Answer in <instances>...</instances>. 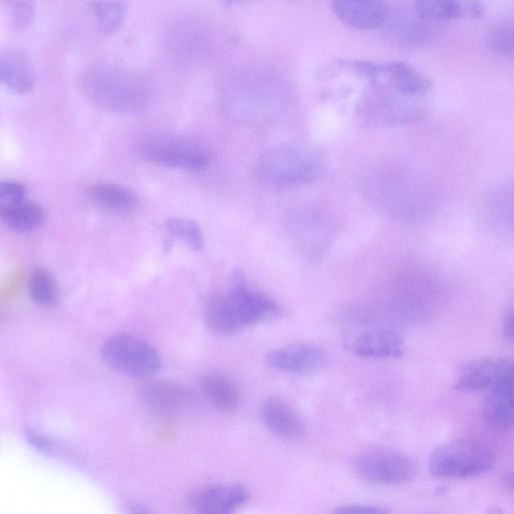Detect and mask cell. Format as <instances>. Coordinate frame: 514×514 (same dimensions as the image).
<instances>
[{"instance_id":"obj_1","label":"cell","mask_w":514,"mask_h":514,"mask_svg":"<svg viewBox=\"0 0 514 514\" xmlns=\"http://www.w3.org/2000/svg\"><path fill=\"white\" fill-rule=\"evenodd\" d=\"M82 88L93 103L114 112H139L151 98L149 85L140 74L114 64L88 68L82 77Z\"/></svg>"},{"instance_id":"obj_2","label":"cell","mask_w":514,"mask_h":514,"mask_svg":"<svg viewBox=\"0 0 514 514\" xmlns=\"http://www.w3.org/2000/svg\"><path fill=\"white\" fill-rule=\"evenodd\" d=\"M323 161L311 149L285 145L266 153L259 164L261 178L275 186L311 183L320 177Z\"/></svg>"},{"instance_id":"obj_3","label":"cell","mask_w":514,"mask_h":514,"mask_svg":"<svg viewBox=\"0 0 514 514\" xmlns=\"http://www.w3.org/2000/svg\"><path fill=\"white\" fill-rule=\"evenodd\" d=\"M139 151L148 162L170 168L201 170L212 161L207 145L187 137H152L141 144Z\"/></svg>"},{"instance_id":"obj_4","label":"cell","mask_w":514,"mask_h":514,"mask_svg":"<svg viewBox=\"0 0 514 514\" xmlns=\"http://www.w3.org/2000/svg\"><path fill=\"white\" fill-rule=\"evenodd\" d=\"M493 453L485 446L469 442H452L440 446L431 455L429 468L433 475L446 478H468L487 472L494 464Z\"/></svg>"},{"instance_id":"obj_5","label":"cell","mask_w":514,"mask_h":514,"mask_svg":"<svg viewBox=\"0 0 514 514\" xmlns=\"http://www.w3.org/2000/svg\"><path fill=\"white\" fill-rule=\"evenodd\" d=\"M106 363L132 378H149L161 368L158 352L145 341L130 335L110 338L102 349Z\"/></svg>"},{"instance_id":"obj_6","label":"cell","mask_w":514,"mask_h":514,"mask_svg":"<svg viewBox=\"0 0 514 514\" xmlns=\"http://www.w3.org/2000/svg\"><path fill=\"white\" fill-rule=\"evenodd\" d=\"M356 468L365 479L385 484L405 482L417 474L416 462L395 451L366 453L357 459Z\"/></svg>"},{"instance_id":"obj_7","label":"cell","mask_w":514,"mask_h":514,"mask_svg":"<svg viewBox=\"0 0 514 514\" xmlns=\"http://www.w3.org/2000/svg\"><path fill=\"white\" fill-rule=\"evenodd\" d=\"M233 290L227 295L233 314L241 328L271 321L281 316L282 309L271 298L245 288L243 276L233 278Z\"/></svg>"},{"instance_id":"obj_8","label":"cell","mask_w":514,"mask_h":514,"mask_svg":"<svg viewBox=\"0 0 514 514\" xmlns=\"http://www.w3.org/2000/svg\"><path fill=\"white\" fill-rule=\"evenodd\" d=\"M513 362L504 358H483L472 361L460 370L454 389L461 393L489 392L506 377Z\"/></svg>"},{"instance_id":"obj_9","label":"cell","mask_w":514,"mask_h":514,"mask_svg":"<svg viewBox=\"0 0 514 514\" xmlns=\"http://www.w3.org/2000/svg\"><path fill=\"white\" fill-rule=\"evenodd\" d=\"M386 77L391 88L397 94L413 99L425 96L432 85L429 79L411 66L393 62L388 64L369 63L367 68V78L374 81Z\"/></svg>"},{"instance_id":"obj_10","label":"cell","mask_w":514,"mask_h":514,"mask_svg":"<svg viewBox=\"0 0 514 514\" xmlns=\"http://www.w3.org/2000/svg\"><path fill=\"white\" fill-rule=\"evenodd\" d=\"M270 367L289 373L311 374L326 363L322 349L310 344H294L270 352L267 356Z\"/></svg>"},{"instance_id":"obj_11","label":"cell","mask_w":514,"mask_h":514,"mask_svg":"<svg viewBox=\"0 0 514 514\" xmlns=\"http://www.w3.org/2000/svg\"><path fill=\"white\" fill-rule=\"evenodd\" d=\"M482 415L496 430L514 427V362L506 377L488 392L482 403Z\"/></svg>"},{"instance_id":"obj_12","label":"cell","mask_w":514,"mask_h":514,"mask_svg":"<svg viewBox=\"0 0 514 514\" xmlns=\"http://www.w3.org/2000/svg\"><path fill=\"white\" fill-rule=\"evenodd\" d=\"M0 79L12 91L26 93L34 89L37 72L30 56L17 47L0 51Z\"/></svg>"},{"instance_id":"obj_13","label":"cell","mask_w":514,"mask_h":514,"mask_svg":"<svg viewBox=\"0 0 514 514\" xmlns=\"http://www.w3.org/2000/svg\"><path fill=\"white\" fill-rule=\"evenodd\" d=\"M332 9L347 26L363 31L381 27L388 17V8L381 2L338 0L332 3Z\"/></svg>"},{"instance_id":"obj_14","label":"cell","mask_w":514,"mask_h":514,"mask_svg":"<svg viewBox=\"0 0 514 514\" xmlns=\"http://www.w3.org/2000/svg\"><path fill=\"white\" fill-rule=\"evenodd\" d=\"M145 405L160 415H169L186 405L191 394L183 387L169 382H153L142 388Z\"/></svg>"},{"instance_id":"obj_15","label":"cell","mask_w":514,"mask_h":514,"mask_svg":"<svg viewBox=\"0 0 514 514\" xmlns=\"http://www.w3.org/2000/svg\"><path fill=\"white\" fill-rule=\"evenodd\" d=\"M262 415L268 428L280 437L294 440L304 433L300 416L282 399H268L263 405Z\"/></svg>"},{"instance_id":"obj_16","label":"cell","mask_w":514,"mask_h":514,"mask_svg":"<svg viewBox=\"0 0 514 514\" xmlns=\"http://www.w3.org/2000/svg\"><path fill=\"white\" fill-rule=\"evenodd\" d=\"M354 352L364 358H401L404 353L402 338L391 331L362 334L354 343Z\"/></svg>"},{"instance_id":"obj_17","label":"cell","mask_w":514,"mask_h":514,"mask_svg":"<svg viewBox=\"0 0 514 514\" xmlns=\"http://www.w3.org/2000/svg\"><path fill=\"white\" fill-rule=\"evenodd\" d=\"M86 193L96 204L114 211L126 212L138 205L137 194L131 188L118 183H95L87 188Z\"/></svg>"},{"instance_id":"obj_18","label":"cell","mask_w":514,"mask_h":514,"mask_svg":"<svg viewBox=\"0 0 514 514\" xmlns=\"http://www.w3.org/2000/svg\"><path fill=\"white\" fill-rule=\"evenodd\" d=\"M247 499L240 486H215L202 493L198 500L199 514H232Z\"/></svg>"},{"instance_id":"obj_19","label":"cell","mask_w":514,"mask_h":514,"mask_svg":"<svg viewBox=\"0 0 514 514\" xmlns=\"http://www.w3.org/2000/svg\"><path fill=\"white\" fill-rule=\"evenodd\" d=\"M202 387L217 409L232 412L239 404L240 393L237 385L222 374H208L202 378Z\"/></svg>"},{"instance_id":"obj_20","label":"cell","mask_w":514,"mask_h":514,"mask_svg":"<svg viewBox=\"0 0 514 514\" xmlns=\"http://www.w3.org/2000/svg\"><path fill=\"white\" fill-rule=\"evenodd\" d=\"M4 223L17 232H28L39 227L45 219V211L36 202L23 201L2 210Z\"/></svg>"},{"instance_id":"obj_21","label":"cell","mask_w":514,"mask_h":514,"mask_svg":"<svg viewBox=\"0 0 514 514\" xmlns=\"http://www.w3.org/2000/svg\"><path fill=\"white\" fill-rule=\"evenodd\" d=\"M415 15L421 19L441 23L466 15V4L453 0H420L414 4Z\"/></svg>"},{"instance_id":"obj_22","label":"cell","mask_w":514,"mask_h":514,"mask_svg":"<svg viewBox=\"0 0 514 514\" xmlns=\"http://www.w3.org/2000/svg\"><path fill=\"white\" fill-rule=\"evenodd\" d=\"M206 323L215 334L228 335L239 331L238 325L227 296H214L210 299L206 309Z\"/></svg>"},{"instance_id":"obj_23","label":"cell","mask_w":514,"mask_h":514,"mask_svg":"<svg viewBox=\"0 0 514 514\" xmlns=\"http://www.w3.org/2000/svg\"><path fill=\"white\" fill-rule=\"evenodd\" d=\"M30 294L35 304L42 308H52L58 299V289L53 275L46 269H37L30 281Z\"/></svg>"},{"instance_id":"obj_24","label":"cell","mask_w":514,"mask_h":514,"mask_svg":"<svg viewBox=\"0 0 514 514\" xmlns=\"http://www.w3.org/2000/svg\"><path fill=\"white\" fill-rule=\"evenodd\" d=\"M91 9L96 22L105 34L118 31L126 17V7L120 2H95Z\"/></svg>"},{"instance_id":"obj_25","label":"cell","mask_w":514,"mask_h":514,"mask_svg":"<svg viewBox=\"0 0 514 514\" xmlns=\"http://www.w3.org/2000/svg\"><path fill=\"white\" fill-rule=\"evenodd\" d=\"M165 228L171 235L185 241L191 249H203L204 237L196 221L188 218H170L165 222Z\"/></svg>"},{"instance_id":"obj_26","label":"cell","mask_w":514,"mask_h":514,"mask_svg":"<svg viewBox=\"0 0 514 514\" xmlns=\"http://www.w3.org/2000/svg\"><path fill=\"white\" fill-rule=\"evenodd\" d=\"M487 42L495 54L514 58V19L494 25L488 33Z\"/></svg>"},{"instance_id":"obj_27","label":"cell","mask_w":514,"mask_h":514,"mask_svg":"<svg viewBox=\"0 0 514 514\" xmlns=\"http://www.w3.org/2000/svg\"><path fill=\"white\" fill-rule=\"evenodd\" d=\"M26 186L15 180H6L0 183V208L2 210L13 207L25 201Z\"/></svg>"},{"instance_id":"obj_28","label":"cell","mask_w":514,"mask_h":514,"mask_svg":"<svg viewBox=\"0 0 514 514\" xmlns=\"http://www.w3.org/2000/svg\"><path fill=\"white\" fill-rule=\"evenodd\" d=\"M11 15L14 24L21 29L31 25L35 17V7L31 2H11Z\"/></svg>"},{"instance_id":"obj_29","label":"cell","mask_w":514,"mask_h":514,"mask_svg":"<svg viewBox=\"0 0 514 514\" xmlns=\"http://www.w3.org/2000/svg\"><path fill=\"white\" fill-rule=\"evenodd\" d=\"M332 514H390V512L376 506L346 505L337 508Z\"/></svg>"},{"instance_id":"obj_30","label":"cell","mask_w":514,"mask_h":514,"mask_svg":"<svg viewBox=\"0 0 514 514\" xmlns=\"http://www.w3.org/2000/svg\"><path fill=\"white\" fill-rule=\"evenodd\" d=\"M502 333L506 340L514 342V310L509 312L504 318Z\"/></svg>"},{"instance_id":"obj_31","label":"cell","mask_w":514,"mask_h":514,"mask_svg":"<svg viewBox=\"0 0 514 514\" xmlns=\"http://www.w3.org/2000/svg\"><path fill=\"white\" fill-rule=\"evenodd\" d=\"M484 9L480 3H468L466 4V15L471 18H481L483 16Z\"/></svg>"},{"instance_id":"obj_32","label":"cell","mask_w":514,"mask_h":514,"mask_svg":"<svg viewBox=\"0 0 514 514\" xmlns=\"http://www.w3.org/2000/svg\"><path fill=\"white\" fill-rule=\"evenodd\" d=\"M502 482L508 489L514 491V470L504 474Z\"/></svg>"},{"instance_id":"obj_33","label":"cell","mask_w":514,"mask_h":514,"mask_svg":"<svg viewBox=\"0 0 514 514\" xmlns=\"http://www.w3.org/2000/svg\"><path fill=\"white\" fill-rule=\"evenodd\" d=\"M130 514H153L150 510L147 508H144L139 505H135L131 508Z\"/></svg>"}]
</instances>
